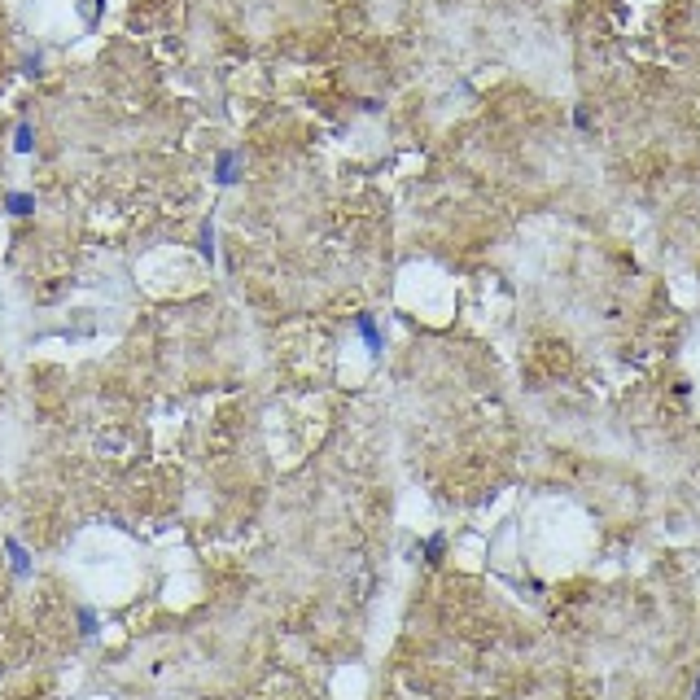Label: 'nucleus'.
<instances>
[{
	"label": "nucleus",
	"mask_w": 700,
	"mask_h": 700,
	"mask_svg": "<svg viewBox=\"0 0 700 700\" xmlns=\"http://www.w3.org/2000/svg\"><path fill=\"white\" fill-rule=\"evenodd\" d=\"M355 329H359V337H364V346L377 355L381 350V333H377V324H372V315H355Z\"/></svg>",
	"instance_id": "obj_1"
},
{
	"label": "nucleus",
	"mask_w": 700,
	"mask_h": 700,
	"mask_svg": "<svg viewBox=\"0 0 700 700\" xmlns=\"http://www.w3.org/2000/svg\"><path fill=\"white\" fill-rule=\"evenodd\" d=\"M5 547H9V556H13V574L27 578V574H31V556L22 551V543H18V539H5Z\"/></svg>",
	"instance_id": "obj_2"
},
{
	"label": "nucleus",
	"mask_w": 700,
	"mask_h": 700,
	"mask_svg": "<svg viewBox=\"0 0 700 700\" xmlns=\"http://www.w3.org/2000/svg\"><path fill=\"white\" fill-rule=\"evenodd\" d=\"M215 180H219V184H232V180H237V154H223V158H219V175H215Z\"/></svg>",
	"instance_id": "obj_3"
},
{
	"label": "nucleus",
	"mask_w": 700,
	"mask_h": 700,
	"mask_svg": "<svg viewBox=\"0 0 700 700\" xmlns=\"http://www.w3.org/2000/svg\"><path fill=\"white\" fill-rule=\"evenodd\" d=\"M5 206L13 210V215H31V206H36V198H27V193H9Z\"/></svg>",
	"instance_id": "obj_4"
},
{
	"label": "nucleus",
	"mask_w": 700,
	"mask_h": 700,
	"mask_svg": "<svg viewBox=\"0 0 700 700\" xmlns=\"http://www.w3.org/2000/svg\"><path fill=\"white\" fill-rule=\"evenodd\" d=\"M442 551H447V539H442V534H433V539L425 543V560L438 565V560H442Z\"/></svg>",
	"instance_id": "obj_5"
},
{
	"label": "nucleus",
	"mask_w": 700,
	"mask_h": 700,
	"mask_svg": "<svg viewBox=\"0 0 700 700\" xmlns=\"http://www.w3.org/2000/svg\"><path fill=\"white\" fill-rule=\"evenodd\" d=\"M79 626H84V634H92V630H96V617H92V609H79Z\"/></svg>",
	"instance_id": "obj_6"
},
{
	"label": "nucleus",
	"mask_w": 700,
	"mask_h": 700,
	"mask_svg": "<svg viewBox=\"0 0 700 700\" xmlns=\"http://www.w3.org/2000/svg\"><path fill=\"white\" fill-rule=\"evenodd\" d=\"M13 144H18V149H22V154H27V149H31V127H27V123H22V127H18V140H13Z\"/></svg>",
	"instance_id": "obj_7"
}]
</instances>
